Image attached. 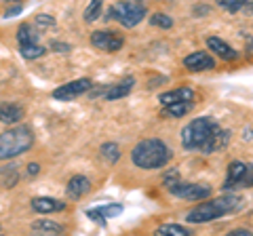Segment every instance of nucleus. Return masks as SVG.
<instances>
[{
	"instance_id": "a878e982",
	"label": "nucleus",
	"mask_w": 253,
	"mask_h": 236,
	"mask_svg": "<svg viewBox=\"0 0 253 236\" xmlns=\"http://www.w3.org/2000/svg\"><path fill=\"white\" fill-rule=\"evenodd\" d=\"M150 23L156 28H165V30H169L173 26V19L169 17V15H165V13H154L152 17H150Z\"/></svg>"
},
{
	"instance_id": "72a5a7b5",
	"label": "nucleus",
	"mask_w": 253,
	"mask_h": 236,
	"mask_svg": "<svg viewBox=\"0 0 253 236\" xmlns=\"http://www.w3.org/2000/svg\"><path fill=\"white\" fill-rule=\"evenodd\" d=\"M17 13H21V4H17V6H13V9H9L4 13V17H15Z\"/></svg>"
},
{
	"instance_id": "ddd939ff",
	"label": "nucleus",
	"mask_w": 253,
	"mask_h": 236,
	"mask_svg": "<svg viewBox=\"0 0 253 236\" xmlns=\"http://www.w3.org/2000/svg\"><path fill=\"white\" fill-rule=\"evenodd\" d=\"M91 190V182L86 179L84 175H74L72 179L68 182V188H66V192H68V198H72V200H78V198H83V196Z\"/></svg>"
},
{
	"instance_id": "f257e3e1",
	"label": "nucleus",
	"mask_w": 253,
	"mask_h": 236,
	"mask_svg": "<svg viewBox=\"0 0 253 236\" xmlns=\"http://www.w3.org/2000/svg\"><path fill=\"white\" fill-rule=\"evenodd\" d=\"M243 204H245V200L241 196L228 194V196H221V198H213V200L196 204V207L186 215V219L190 224H207V222H213V219H219L226 213L239 211Z\"/></svg>"
},
{
	"instance_id": "39448f33",
	"label": "nucleus",
	"mask_w": 253,
	"mask_h": 236,
	"mask_svg": "<svg viewBox=\"0 0 253 236\" xmlns=\"http://www.w3.org/2000/svg\"><path fill=\"white\" fill-rule=\"evenodd\" d=\"M146 15V6H141V2H125V0H121V2H116L114 6H110L108 11V19H116L121 21L125 28H133L137 26V23L144 19Z\"/></svg>"
},
{
	"instance_id": "cd10ccee",
	"label": "nucleus",
	"mask_w": 253,
	"mask_h": 236,
	"mask_svg": "<svg viewBox=\"0 0 253 236\" xmlns=\"http://www.w3.org/2000/svg\"><path fill=\"white\" fill-rule=\"evenodd\" d=\"M243 2H245V0H217V4L221 6V9H226V11H230V13L241 11L243 9Z\"/></svg>"
},
{
	"instance_id": "4be33fe9",
	"label": "nucleus",
	"mask_w": 253,
	"mask_h": 236,
	"mask_svg": "<svg viewBox=\"0 0 253 236\" xmlns=\"http://www.w3.org/2000/svg\"><path fill=\"white\" fill-rule=\"evenodd\" d=\"M17 40H19V44L38 42V32L32 26H28V23H23V26L19 28V32H17Z\"/></svg>"
},
{
	"instance_id": "aec40b11",
	"label": "nucleus",
	"mask_w": 253,
	"mask_h": 236,
	"mask_svg": "<svg viewBox=\"0 0 253 236\" xmlns=\"http://www.w3.org/2000/svg\"><path fill=\"white\" fill-rule=\"evenodd\" d=\"M156 236H190V230L184 226H177V224H167V226H161L154 230Z\"/></svg>"
},
{
	"instance_id": "f8f14e48",
	"label": "nucleus",
	"mask_w": 253,
	"mask_h": 236,
	"mask_svg": "<svg viewBox=\"0 0 253 236\" xmlns=\"http://www.w3.org/2000/svg\"><path fill=\"white\" fill-rule=\"evenodd\" d=\"M32 209L36 213H57L66 209V202L51 198V196H38V198H32Z\"/></svg>"
},
{
	"instance_id": "6ab92c4d",
	"label": "nucleus",
	"mask_w": 253,
	"mask_h": 236,
	"mask_svg": "<svg viewBox=\"0 0 253 236\" xmlns=\"http://www.w3.org/2000/svg\"><path fill=\"white\" fill-rule=\"evenodd\" d=\"M32 230L42 232V234H61L66 228L59 226L57 222H51V219H38V222L32 224Z\"/></svg>"
},
{
	"instance_id": "f704fd0d",
	"label": "nucleus",
	"mask_w": 253,
	"mask_h": 236,
	"mask_svg": "<svg viewBox=\"0 0 253 236\" xmlns=\"http://www.w3.org/2000/svg\"><path fill=\"white\" fill-rule=\"evenodd\" d=\"M230 236H253L249 230H232Z\"/></svg>"
},
{
	"instance_id": "9b49d317",
	"label": "nucleus",
	"mask_w": 253,
	"mask_h": 236,
	"mask_svg": "<svg viewBox=\"0 0 253 236\" xmlns=\"http://www.w3.org/2000/svg\"><path fill=\"white\" fill-rule=\"evenodd\" d=\"M184 66L190 70V72H203V70L215 68V61H213V57L207 51H196L184 59Z\"/></svg>"
},
{
	"instance_id": "e433bc0d",
	"label": "nucleus",
	"mask_w": 253,
	"mask_h": 236,
	"mask_svg": "<svg viewBox=\"0 0 253 236\" xmlns=\"http://www.w3.org/2000/svg\"><path fill=\"white\" fill-rule=\"evenodd\" d=\"M6 2H17V0H6Z\"/></svg>"
},
{
	"instance_id": "2eb2a0df",
	"label": "nucleus",
	"mask_w": 253,
	"mask_h": 236,
	"mask_svg": "<svg viewBox=\"0 0 253 236\" xmlns=\"http://www.w3.org/2000/svg\"><path fill=\"white\" fill-rule=\"evenodd\" d=\"M190 99H194V91L188 89V86H179V89L163 93L161 95V106H169V104H175V101H190Z\"/></svg>"
},
{
	"instance_id": "7ed1b4c3",
	"label": "nucleus",
	"mask_w": 253,
	"mask_h": 236,
	"mask_svg": "<svg viewBox=\"0 0 253 236\" xmlns=\"http://www.w3.org/2000/svg\"><path fill=\"white\" fill-rule=\"evenodd\" d=\"M34 144V133L30 127H11L0 133V160L15 158L23 152H28Z\"/></svg>"
},
{
	"instance_id": "dca6fc26",
	"label": "nucleus",
	"mask_w": 253,
	"mask_h": 236,
	"mask_svg": "<svg viewBox=\"0 0 253 236\" xmlns=\"http://www.w3.org/2000/svg\"><path fill=\"white\" fill-rule=\"evenodd\" d=\"M23 118V108L17 104H0V122L15 124Z\"/></svg>"
},
{
	"instance_id": "5701e85b",
	"label": "nucleus",
	"mask_w": 253,
	"mask_h": 236,
	"mask_svg": "<svg viewBox=\"0 0 253 236\" xmlns=\"http://www.w3.org/2000/svg\"><path fill=\"white\" fill-rule=\"evenodd\" d=\"M101 4H104V0H91L89 6H86V11H84V21L86 23H91L99 17V11H101Z\"/></svg>"
},
{
	"instance_id": "6e6552de",
	"label": "nucleus",
	"mask_w": 253,
	"mask_h": 236,
	"mask_svg": "<svg viewBox=\"0 0 253 236\" xmlns=\"http://www.w3.org/2000/svg\"><path fill=\"white\" fill-rule=\"evenodd\" d=\"M91 89H93V82L89 78H78V80L57 86V89L53 91V97L59 101H70V99H76L78 95H83V93H89Z\"/></svg>"
},
{
	"instance_id": "393cba45",
	"label": "nucleus",
	"mask_w": 253,
	"mask_h": 236,
	"mask_svg": "<svg viewBox=\"0 0 253 236\" xmlns=\"http://www.w3.org/2000/svg\"><path fill=\"white\" fill-rule=\"evenodd\" d=\"M101 154H104V158L110 160L112 164L121 158V150H118L116 144H104V146H101Z\"/></svg>"
},
{
	"instance_id": "473e14b6",
	"label": "nucleus",
	"mask_w": 253,
	"mask_h": 236,
	"mask_svg": "<svg viewBox=\"0 0 253 236\" xmlns=\"http://www.w3.org/2000/svg\"><path fill=\"white\" fill-rule=\"evenodd\" d=\"M38 171H41V164H38V162H30L28 164V173H30V175H36Z\"/></svg>"
},
{
	"instance_id": "f3484780",
	"label": "nucleus",
	"mask_w": 253,
	"mask_h": 236,
	"mask_svg": "<svg viewBox=\"0 0 253 236\" xmlns=\"http://www.w3.org/2000/svg\"><path fill=\"white\" fill-rule=\"evenodd\" d=\"M243 171H245V162L241 160H234L228 164V173H226V182H224V190H234L236 186H239V179L243 175Z\"/></svg>"
},
{
	"instance_id": "4c0bfd02",
	"label": "nucleus",
	"mask_w": 253,
	"mask_h": 236,
	"mask_svg": "<svg viewBox=\"0 0 253 236\" xmlns=\"http://www.w3.org/2000/svg\"><path fill=\"white\" fill-rule=\"evenodd\" d=\"M137 2H144V0H137Z\"/></svg>"
},
{
	"instance_id": "412c9836",
	"label": "nucleus",
	"mask_w": 253,
	"mask_h": 236,
	"mask_svg": "<svg viewBox=\"0 0 253 236\" xmlns=\"http://www.w3.org/2000/svg\"><path fill=\"white\" fill-rule=\"evenodd\" d=\"M21 57H26V59H38V57H42V55L46 53V49L42 44H38V42H28V44H21Z\"/></svg>"
},
{
	"instance_id": "423d86ee",
	"label": "nucleus",
	"mask_w": 253,
	"mask_h": 236,
	"mask_svg": "<svg viewBox=\"0 0 253 236\" xmlns=\"http://www.w3.org/2000/svg\"><path fill=\"white\" fill-rule=\"evenodd\" d=\"M169 192L177 198H184V200H205L211 196V188L207 184H184V182H177L175 186L169 188Z\"/></svg>"
},
{
	"instance_id": "c9c22d12",
	"label": "nucleus",
	"mask_w": 253,
	"mask_h": 236,
	"mask_svg": "<svg viewBox=\"0 0 253 236\" xmlns=\"http://www.w3.org/2000/svg\"><path fill=\"white\" fill-rule=\"evenodd\" d=\"M241 11H253V0H245L243 2V9Z\"/></svg>"
},
{
	"instance_id": "20e7f679",
	"label": "nucleus",
	"mask_w": 253,
	"mask_h": 236,
	"mask_svg": "<svg viewBox=\"0 0 253 236\" xmlns=\"http://www.w3.org/2000/svg\"><path fill=\"white\" fill-rule=\"evenodd\" d=\"M215 127H217V122L207 116L194 118L192 122L181 129V144H184L186 150H201L203 141L211 135V131Z\"/></svg>"
},
{
	"instance_id": "2f4dec72",
	"label": "nucleus",
	"mask_w": 253,
	"mask_h": 236,
	"mask_svg": "<svg viewBox=\"0 0 253 236\" xmlns=\"http://www.w3.org/2000/svg\"><path fill=\"white\" fill-rule=\"evenodd\" d=\"M51 46H53V51H57V53H59V51H61V53H68L70 49H72V46L66 44V42H53Z\"/></svg>"
},
{
	"instance_id": "4468645a",
	"label": "nucleus",
	"mask_w": 253,
	"mask_h": 236,
	"mask_svg": "<svg viewBox=\"0 0 253 236\" xmlns=\"http://www.w3.org/2000/svg\"><path fill=\"white\" fill-rule=\"evenodd\" d=\"M207 46L215 55H219L221 59H226V61H234L236 57H239V53H236L230 44H226L221 38H217V36H209L207 38Z\"/></svg>"
},
{
	"instance_id": "bb28decb",
	"label": "nucleus",
	"mask_w": 253,
	"mask_h": 236,
	"mask_svg": "<svg viewBox=\"0 0 253 236\" xmlns=\"http://www.w3.org/2000/svg\"><path fill=\"white\" fill-rule=\"evenodd\" d=\"M236 188H253V164H245V171Z\"/></svg>"
},
{
	"instance_id": "7c9ffc66",
	"label": "nucleus",
	"mask_w": 253,
	"mask_h": 236,
	"mask_svg": "<svg viewBox=\"0 0 253 236\" xmlns=\"http://www.w3.org/2000/svg\"><path fill=\"white\" fill-rule=\"evenodd\" d=\"M36 23L38 26H55V19L51 17V15H36Z\"/></svg>"
},
{
	"instance_id": "9d476101",
	"label": "nucleus",
	"mask_w": 253,
	"mask_h": 236,
	"mask_svg": "<svg viewBox=\"0 0 253 236\" xmlns=\"http://www.w3.org/2000/svg\"><path fill=\"white\" fill-rule=\"evenodd\" d=\"M230 144V131H226V129H221L219 124L215 129L211 131V135L203 141V146H201V152L205 154H211V152H219V150H224V148Z\"/></svg>"
},
{
	"instance_id": "f03ea898",
	"label": "nucleus",
	"mask_w": 253,
	"mask_h": 236,
	"mask_svg": "<svg viewBox=\"0 0 253 236\" xmlns=\"http://www.w3.org/2000/svg\"><path fill=\"white\" fill-rule=\"evenodd\" d=\"M131 158L139 169H161L169 162L171 152L161 139H144L133 148Z\"/></svg>"
},
{
	"instance_id": "1a4fd4ad",
	"label": "nucleus",
	"mask_w": 253,
	"mask_h": 236,
	"mask_svg": "<svg viewBox=\"0 0 253 236\" xmlns=\"http://www.w3.org/2000/svg\"><path fill=\"white\" fill-rule=\"evenodd\" d=\"M133 84H135V78L129 76V78H125V80L116 82V84H112V86H99L97 91H91V97H93V95H101V97L108 99V101H114V99L125 97L126 93H131Z\"/></svg>"
},
{
	"instance_id": "c756f323",
	"label": "nucleus",
	"mask_w": 253,
	"mask_h": 236,
	"mask_svg": "<svg viewBox=\"0 0 253 236\" xmlns=\"http://www.w3.org/2000/svg\"><path fill=\"white\" fill-rule=\"evenodd\" d=\"M86 217H89L91 222H97L99 226H106V217L101 215L97 209H89V211H86Z\"/></svg>"
},
{
	"instance_id": "c85d7f7f",
	"label": "nucleus",
	"mask_w": 253,
	"mask_h": 236,
	"mask_svg": "<svg viewBox=\"0 0 253 236\" xmlns=\"http://www.w3.org/2000/svg\"><path fill=\"white\" fill-rule=\"evenodd\" d=\"M179 182V171L177 169H171V171H167L163 175V184L167 186V188H171V186H175Z\"/></svg>"
},
{
	"instance_id": "a211bd4d",
	"label": "nucleus",
	"mask_w": 253,
	"mask_h": 236,
	"mask_svg": "<svg viewBox=\"0 0 253 236\" xmlns=\"http://www.w3.org/2000/svg\"><path fill=\"white\" fill-rule=\"evenodd\" d=\"M192 108H194V99H190V101H175V104L163 106V116H169V118H179V116L188 114Z\"/></svg>"
},
{
	"instance_id": "0eeeda50",
	"label": "nucleus",
	"mask_w": 253,
	"mask_h": 236,
	"mask_svg": "<svg viewBox=\"0 0 253 236\" xmlns=\"http://www.w3.org/2000/svg\"><path fill=\"white\" fill-rule=\"evenodd\" d=\"M91 44L99 51H106V53H116L123 49V36L116 34L114 30H97V32L91 34Z\"/></svg>"
},
{
	"instance_id": "b1692460",
	"label": "nucleus",
	"mask_w": 253,
	"mask_h": 236,
	"mask_svg": "<svg viewBox=\"0 0 253 236\" xmlns=\"http://www.w3.org/2000/svg\"><path fill=\"white\" fill-rule=\"evenodd\" d=\"M97 211L101 215H104L106 219H112V217H118L123 213V204L118 202H112V204H104V207H97Z\"/></svg>"
}]
</instances>
